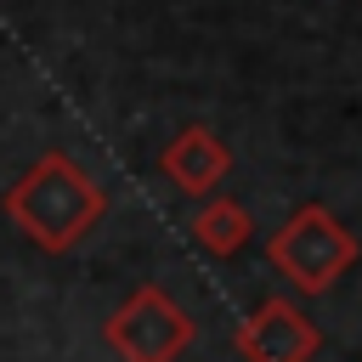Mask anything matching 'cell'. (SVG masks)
I'll use <instances>...</instances> for the list:
<instances>
[{
	"label": "cell",
	"mask_w": 362,
	"mask_h": 362,
	"mask_svg": "<svg viewBox=\"0 0 362 362\" xmlns=\"http://www.w3.org/2000/svg\"><path fill=\"white\" fill-rule=\"evenodd\" d=\"M226 170H232V147H226L209 124H181V130L164 141V153H158V175H164L175 192H187V198L215 192V187L226 181Z\"/></svg>",
	"instance_id": "5"
},
{
	"label": "cell",
	"mask_w": 362,
	"mask_h": 362,
	"mask_svg": "<svg viewBox=\"0 0 362 362\" xmlns=\"http://www.w3.org/2000/svg\"><path fill=\"white\" fill-rule=\"evenodd\" d=\"M187 232H192V243H198L204 255L226 260V255H238V249L255 238V221H249V209H243L238 198H215V192H204V204L192 209Z\"/></svg>",
	"instance_id": "6"
},
{
	"label": "cell",
	"mask_w": 362,
	"mask_h": 362,
	"mask_svg": "<svg viewBox=\"0 0 362 362\" xmlns=\"http://www.w3.org/2000/svg\"><path fill=\"white\" fill-rule=\"evenodd\" d=\"M0 209H6V221H11L34 249L68 255V249H79V243L96 232V221L107 215V192L96 187V175H90L74 153L51 147L45 158H34V164L6 187Z\"/></svg>",
	"instance_id": "1"
},
{
	"label": "cell",
	"mask_w": 362,
	"mask_h": 362,
	"mask_svg": "<svg viewBox=\"0 0 362 362\" xmlns=\"http://www.w3.org/2000/svg\"><path fill=\"white\" fill-rule=\"evenodd\" d=\"M266 260L294 283V294H328L351 266H356V238L345 232V221L322 204H300L272 238H266Z\"/></svg>",
	"instance_id": "2"
},
{
	"label": "cell",
	"mask_w": 362,
	"mask_h": 362,
	"mask_svg": "<svg viewBox=\"0 0 362 362\" xmlns=\"http://www.w3.org/2000/svg\"><path fill=\"white\" fill-rule=\"evenodd\" d=\"M243 362H311L322 351V328L305 317L300 300H260L238 334H232Z\"/></svg>",
	"instance_id": "4"
},
{
	"label": "cell",
	"mask_w": 362,
	"mask_h": 362,
	"mask_svg": "<svg viewBox=\"0 0 362 362\" xmlns=\"http://www.w3.org/2000/svg\"><path fill=\"white\" fill-rule=\"evenodd\" d=\"M198 322L192 311H181L158 283H141L124 294V305L102 322V339L119 362H175L192 345Z\"/></svg>",
	"instance_id": "3"
}]
</instances>
